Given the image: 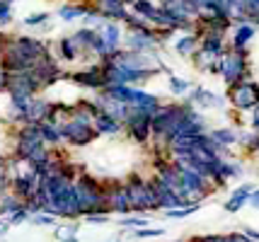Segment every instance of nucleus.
Returning a JSON list of instances; mask_svg holds the SVG:
<instances>
[{"instance_id":"f257e3e1","label":"nucleus","mask_w":259,"mask_h":242,"mask_svg":"<svg viewBox=\"0 0 259 242\" xmlns=\"http://www.w3.org/2000/svg\"><path fill=\"white\" fill-rule=\"evenodd\" d=\"M61 133H63V143H68V146H90L92 140L100 138V133L95 131L92 124H85L75 116H70L61 126Z\"/></svg>"},{"instance_id":"f03ea898","label":"nucleus","mask_w":259,"mask_h":242,"mask_svg":"<svg viewBox=\"0 0 259 242\" xmlns=\"http://www.w3.org/2000/svg\"><path fill=\"white\" fill-rule=\"evenodd\" d=\"M230 102L237 112H254L259 107V85L257 82H240L230 87Z\"/></svg>"},{"instance_id":"7ed1b4c3","label":"nucleus","mask_w":259,"mask_h":242,"mask_svg":"<svg viewBox=\"0 0 259 242\" xmlns=\"http://www.w3.org/2000/svg\"><path fill=\"white\" fill-rule=\"evenodd\" d=\"M254 189H257V184H252V182H245V184H240L230 194V199H228L226 204H223V208H226L228 213H240V208L249 206V196L254 194Z\"/></svg>"},{"instance_id":"20e7f679","label":"nucleus","mask_w":259,"mask_h":242,"mask_svg":"<svg viewBox=\"0 0 259 242\" xmlns=\"http://www.w3.org/2000/svg\"><path fill=\"white\" fill-rule=\"evenodd\" d=\"M95 131L100 133V136H116L119 131H124V124L121 121H116L114 116L104 114L102 112L97 119H95Z\"/></svg>"},{"instance_id":"39448f33","label":"nucleus","mask_w":259,"mask_h":242,"mask_svg":"<svg viewBox=\"0 0 259 242\" xmlns=\"http://www.w3.org/2000/svg\"><path fill=\"white\" fill-rule=\"evenodd\" d=\"M78 230H80V223H68V225H58L56 228V240L63 242V240H73V237H78Z\"/></svg>"},{"instance_id":"423d86ee","label":"nucleus","mask_w":259,"mask_h":242,"mask_svg":"<svg viewBox=\"0 0 259 242\" xmlns=\"http://www.w3.org/2000/svg\"><path fill=\"white\" fill-rule=\"evenodd\" d=\"M150 220L143 218V216H131V218H119V225L121 228H128V230H141V228H148Z\"/></svg>"},{"instance_id":"0eeeda50","label":"nucleus","mask_w":259,"mask_h":242,"mask_svg":"<svg viewBox=\"0 0 259 242\" xmlns=\"http://www.w3.org/2000/svg\"><path fill=\"white\" fill-rule=\"evenodd\" d=\"M201 204H194V206H180V208H172V211H165V216L167 218H184V216H192L199 211Z\"/></svg>"},{"instance_id":"6e6552de","label":"nucleus","mask_w":259,"mask_h":242,"mask_svg":"<svg viewBox=\"0 0 259 242\" xmlns=\"http://www.w3.org/2000/svg\"><path fill=\"white\" fill-rule=\"evenodd\" d=\"M162 235H165L162 228H141V230L134 232V237H138V240H146V237H162Z\"/></svg>"},{"instance_id":"1a4fd4ad","label":"nucleus","mask_w":259,"mask_h":242,"mask_svg":"<svg viewBox=\"0 0 259 242\" xmlns=\"http://www.w3.org/2000/svg\"><path fill=\"white\" fill-rule=\"evenodd\" d=\"M85 223H95V225H107L109 223V216L107 213H90V216H82Z\"/></svg>"},{"instance_id":"9d476101","label":"nucleus","mask_w":259,"mask_h":242,"mask_svg":"<svg viewBox=\"0 0 259 242\" xmlns=\"http://www.w3.org/2000/svg\"><path fill=\"white\" fill-rule=\"evenodd\" d=\"M242 235H245L249 242H259V230H254V228H242Z\"/></svg>"},{"instance_id":"9b49d317","label":"nucleus","mask_w":259,"mask_h":242,"mask_svg":"<svg viewBox=\"0 0 259 242\" xmlns=\"http://www.w3.org/2000/svg\"><path fill=\"white\" fill-rule=\"evenodd\" d=\"M249 128H254V131L259 133V107L252 112V116H249Z\"/></svg>"},{"instance_id":"f8f14e48","label":"nucleus","mask_w":259,"mask_h":242,"mask_svg":"<svg viewBox=\"0 0 259 242\" xmlns=\"http://www.w3.org/2000/svg\"><path fill=\"white\" fill-rule=\"evenodd\" d=\"M226 242H249L242 232H233V235H226Z\"/></svg>"},{"instance_id":"ddd939ff","label":"nucleus","mask_w":259,"mask_h":242,"mask_svg":"<svg viewBox=\"0 0 259 242\" xmlns=\"http://www.w3.org/2000/svg\"><path fill=\"white\" fill-rule=\"evenodd\" d=\"M175 85H172V92L175 94H182V92H187V85H184V80H172Z\"/></svg>"},{"instance_id":"4468645a","label":"nucleus","mask_w":259,"mask_h":242,"mask_svg":"<svg viewBox=\"0 0 259 242\" xmlns=\"http://www.w3.org/2000/svg\"><path fill=\"white\" fill-rule=\"evenodd\" d=\"M249 206H252V208H257V211H259V186L254 189V194L249 196Z\"/></svg>"},{"instance_id":"2eb2a0df","label":"nucleus","mask_w":259,"mask_h":242,"mask_svg":"<svg viewBox=\"0 0 259 242\" xmlns=\"http://www.w3.org/2000/svg\"><path fill=\"white\" fill-rule=\"evenodd\" d=\"M8 230V223H0V232H5Z\"/></svg>"},{"instance_id":"dca6fc26","label":"nucleus","mask_w":259,"mask_h":242,"mask_svg":"<svg viewBox=\"0 0 259 242\" xmlns=\"http://www.w3.org/2000/svg\"><path fill=\"white\" fill-rule=\"evenodd\" d=\"M63 242H80V240H78V237H73V240H63Z\"/></svg>"}]
</instances>
